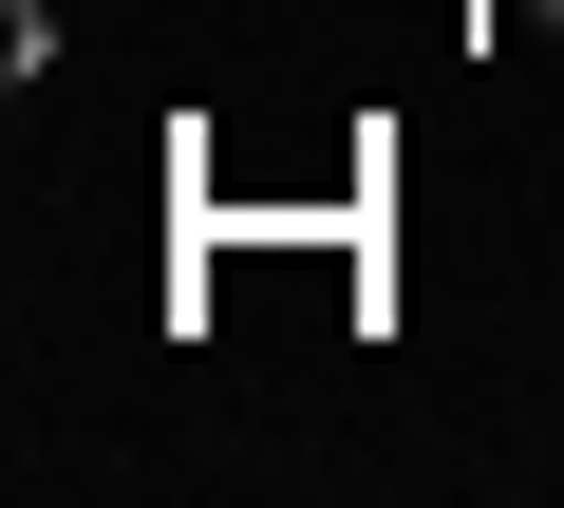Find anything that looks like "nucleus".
<instances>
[]
</instances>
